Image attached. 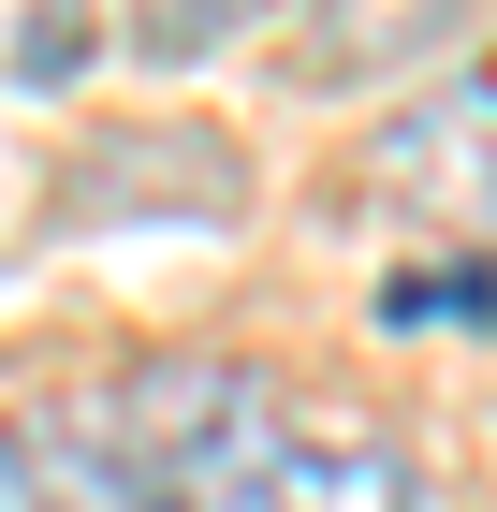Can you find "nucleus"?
Instances as JSON below:
<instances>
[{"mask_svg":"<svg viewBox=\"0 0 497 512\" xmlns=\"http://www.w3.org/2000/svg\"><path fill=\"white\" fill-rule=\"evenodd\" d=\"M88 454H103L147 512H424L410 454H395L381 425L293 410L264 366H234V352L132 366V381L88 410Z\"/></svg>","mask_w":497,"mask_h":512,"instance_id":"f257e3e1","label":"nucleus"},{"mask_svg":"<svg viewBox=\"0 0 497 512\" xmlns=\"http://www.w3.org/2000/svg\"><path fill=\"white\" fill-rule=\"evenodd\" d=\"M454 44H468L454 0H439V15H337V30H307V44H293V74H381V59L410 74V59H454Z\"/></svg>","mask_w":497,"mask_h":512,"instance_id":"20e7f679","label":"nucleus"},{"mask_svg":"<svg viewBox=\"0 0 497 512\" xmlns=\"http://www.w3.org/2000/svg\"><path fill=\"white\" fill-rule=\"evenodd\" d=\"M381 322H497V264H424V278H381Z\"/></svg>","mask_w":497,"mask_h":512,"instance_id":"39448f33","label":"nucleus"},{"mask_svg":"<svg viewBox=\"0 0 497 512\" xmlns=\"http://www.w3.org/2000/svg\"><path fill=\"white\" fill-rule=\"evenodd\" d=\"M366 176H381L395 220H424V235H454L468 264H497V74L395 103L381 147H366Z\"/></svg>","mask_w":497,"mask_h":512,"instance_id":"f03ea898","label":"nucleus"},{"mask_svg":"<svg viewBox=\"0 0 497 512\" xmlns=\"http://www.w3.org/2000/svg\"><path fill=\"white\" fill-rule=\"evenodd\" d=\"M234 30H249V0H161V15H132L117 44H132V59H220Z\"/></svg>","mask_w":497,"mask_h":512,"instance_id":"423d86ee","label":"nucleus"},{"mask_svg":"<svg viewBox=\"0 0 497 512\" xmlns=\"http://www.w3.org/2000/svg\"><path fill=\"white\" fill-rule=\"evenodd\" d=\"M88 59H103V30H15V74H30V88L88 74Z\"/></svg>","mask_w":497,"mask_h":512,"instance_id":"0eeeda50","label":"nucleus"},{"mask_svg":"<svg viewBox=\"0 0 497 512\" xmlns=\"http://www.w3.org/2000/svg\"><path fill=\"white\" fill-rule=\"evenodd\" d=\"M0 512H147V498H132L88 439L44 425V439H0Z\"/></svg>","mask_w":497,"mask_h":512,"instance_id":"7ed1b4c3","label":"nucleus"}]
</instances>
